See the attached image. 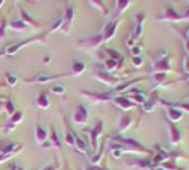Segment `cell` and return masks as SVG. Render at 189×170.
<instances>
[{
    "mask_svg": "<svg viewBox=\"0 0 189 170\" xmlns=\"http://www.w3.org/2000/svg\"><path fill=\"white\" fill-rule=\"evenodd\" d=\"M134 65H141V60H139V58H134Z\"/></svg>",
    "mask_w": 189,
    "mask_h": 170,
    "instance_id": "4fadbf2b",
    "label": "cell"
},
{
    "mask_svg": "<svg viewBox=\"0 0 189 170\" xmlns=\"http://www.w3.org/2000/svg\"><path fill=\"white\" fill-rule=\"evenodd\" d=\"M37 139H39V141L45 139V131H44V130L41 128V126H39V128H37Z\"/></svg>",
    "mask_w": 189,
    "mask_h": 170,
    "instance_id": "277c9868",
    "label": "cell"
},
{
    "mask_svg": "<svg viewBox=\"0 0 189 170\" xmlns=\"http://www.w3.org/2000/svg\"><path fill=\"white\" fill-rule=\"evenodd\" d=\"M78 146H79V149H86V146H84V143L81 139H78Z\"/></svg>",
    "mask_w": 189,
    "mask_h": 170,
    "instance_id": "8fae6325",
    "label": "cell"
},
{
    "mask_svg": "<svg viewBox=\"0 0 189 170\" xmlns=\"http://www.w3.org/2000/svg\"><path fill=\"white\" fill-rule=\"evenodd\" d=\"M7 109H8V112L11 113V112H13V110H15V107H13V104H11V102L8 101V102H7Z\"/></svg>",
    "mask_w": 189,
    "mask_h": 170,
    "instance_id": "30bf717a",
    "label": "cell"
},
{
    "mask_svg": "<svg viewBox=\"0 0 189 170\" xmlns=\"http://www.w3.org/2000/svg\"><path fill=\"white\" fill-rule=\"evenodd\" d=\"M21 148V146L19 144H8V146H5V148H3V154H5V156H11V152H15V151H18V149Z\"/></svg>",
    "mask_w": 189,
    "mask_h": 170,
    "instance_id": "6da1fadb",
    "label": "cell"
},
{
    "mask_svg": "<svg viewBox=\"0 0 189 170\" xmlns=\"http://www.w3.org/2000/svg\"><path fill=\"white\" fill-rule=\"evenodd\" d=\"M11 120H13V122H19V120H21V112H16V113H15V117L11 118Z\"/></svg>",
    "mask_w": 189,
    "mask_h": 170,
    "instance_id": "ba28073f",
    "label": "cell"
},
{
    "mask_svg": "<svg viewBox=\"0 0 189 170\" xmlns=\"http://www.w3.org/2000/svg\"><path fill=\"white\" fill-rule=\"evenodd\" d=\"M171 117H173V118H178V117H179V113H178V112H175V110H171Z\"/></svg>",
    "mask_w": 189,
    "mask_h": 170,
    "instance_id": "7c38bea8",
    "label": "cell"
},
{
    "mask_svg": "<svg viewBox=\"0 0 189 170\" xmlns=\"http://www.w3.org/2000/svg\"><path fill=\"white\" fill-rule=\"evenodd\" d=\"M19 47H21V44H15V45H10V47H7V50H5V54H15L16 52V50L19 49Z\"/></svg>",
    "mask_w": 189,
    "mask_h": 170,
    "instance_id": "7a4b0ae2",
    "label": "cell"
},
{
    "mask_svg": "<svg viewBox=\"0 0 189 170\" xmlns=\"http://www.w3.org/2000/svg\"><path fill=\"white\" fill-rule=\"evenodd\" d=\"M0 5H2V2H0Z\"/></svg>",
    "mask_w": 189,
    "mask_h": 170,
    "instance_id": "9a60e30c",
    "label": "cell"
},
{
    "mask_svg": "<svg viewBox=\"0 0 189 170\" xmlns=\"http://www.w3.org/2000/svg\"><path fill=\"white\" fill-rule=\"evenodd\" d=\"M113 29H115V23H112V25H110V26L107 28V37L110 36L112 33H113Z\"/></svg>",
    "mask_w": 189,
    "mask_h": 170,
    "instance_id": "8992f818",
    "label": "cell"
},
{
    "mask_svg": "<svg viewBox=\"0 0 189 170\" xmlns=\"http://www.w3.org/2000/svg\"><path fill=\"white\" fill-rule=\"evenodd\" d=\"M81 70H83V63L78 62V63L74 65V72H81Z\"/></svg>",
    "mask_w": 189,
    "mask_h": 170,
    "instance_id": "9c48e42d",
    "label": "cell"
},
{
    "mask_svg": "<svg viewBox=\"0 0 189 170\" xmlns=\"http://www.w3.org/2000/svg\"><path fill=\"white\" fill-rule=\"evenodd\" d=\"M7 81L10 83V84H15V83H16V76H15V75H7Z\"/></svg>",
    "mask_w": 189,
    "mask_h": 170,
    "instance_id": "5b68a950",
    "label": "cell"
},
{
    "mask_svg": "<svg viewBox=\"0 0 189 170\" xmlns=\"http://www.w3.org/2000/svg\"><path fill=\"white\" fill-rule=\"evenodd\" d=\"M52 91H54V92H63V86H54Z\"/></svg>",
    "mask_w": 189,
    "mask_h": 170,
    "instance_id": "52a82bcc",
    "label": "cell"
},
{
    "mask_svg": "<svg viewBox=\"0 0 189 170\" xmlns=\"http://www.w3.org/2000/svg\"><path fill=\"white\" fill-rule=\"evenodd\" d=\"M39 105H41V107H47V105H49V101H47L45 96H39Z\"/></svg>",
    "mask_w": 189,
    "mask_h": 170,
    "instance_id": "3957f363",
    "label": "cell"
},
{
    "mask_svg": "<svg viewBox=\"0 0 189 170\" xmlns=\"http://www.w3.org/2000/svg\"><path fill=\"white\" fill-rule=\"evenodd\" d=\"M11 170H21V169H19L18 165H11Z\"/></svg>",
    "mask_w": 189,
    "mask_h": 170,
    "instance_id": "5bb4252c",
    "label": "cell"
}]
</instances>
